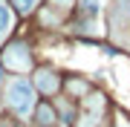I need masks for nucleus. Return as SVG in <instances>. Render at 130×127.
Segmentation results:
<instances>
[{"label": "nucleus", "instance_id": "f257e3e1", "mask_svg": "<svg viewBox=\"0 0 130 127\" xmlns=\"http://www.w3.org/2000/svg\"><path fill=\"white\" fill-rule=\"evenodd\" d=\"M6 104L14 110L18 118H29V113L35 110V87L26 78H12L6 84Z\"/></svg>", "mask_w": 130, "mask_h": 127}, {"label": "nucleus", "instance_id": "f03ea898", "mask_svg": "<svg viewBox=\"0 0 130 127\" xmlns=\"http://www.w3.org/2000/svg\"><path fill=\"white\" fill-rule=\"evenodd\" d=\"M3 64L9 66V69H14V72H29L32 55H29V49L23 43H12V46H6V52H3Z\"/></svg>", "mask_w": 130, "mask_h": 127}, {"label": "nucleus", "instance_id": "7ed1b4c3", "mask_svg": "<svg viewBox=\"0 0 130 127\" xmlns=\"http://www.w3.org/2000/svg\"><path fill=\"white\" fill-rule=\"evenodd\" d=\"M104 110V98L101 95H90L84 101V116H81V127H95V116H101Z\"/></svg>", "mask_w": 130, "mask_h": 127}, {"label": "nucleus", "instance_id": "20e7f679", "mask_svg": "<svg viewBox=\"0 0 130 127\" xmlns=\"http://www.w3.org/2000/svg\"><path fill=\"white\" fill-rule=\"evenodd\" d=\"M35 84H38V89H41L43 95H52V93L58 89V75H55L52 69H38Z\"/></svg>", "mask_w": 130, "mask_h": 127}, {"label": "nucleus", "instance_id": "39448f33", "mask_svg": "<svg viewBox=\"0 0 130 127\" xmlns=\"http://www.w3.org/2000/svg\"><path fill=\"white\" fill-rule=\"evenodd\" d=\"M12 26H14V14H12L9 6H6V0H0V41L12 32Z\"/></svg>", "mask_w": 130, "mask_h": 127}, {"label": "nucleus", "instance_id": "423d86ee", "mask_svg": "<svg viewBox=\"0 0 130 127\" xmlns=\"http://www.w3.org/2000/svg\"><path fill=\"white\" fill-rule=\"evenodd\" d=\"M35 118H38V124H41V127H52V124H55V110H52L49 104H41Z\"/></svg>", "mask_w": 130, "mask_h": 127}, {"label": "nucleus", "instance_id": "0eeeda50", "mask_svg": "<svg viewBox=\"0 0 130 127\" xmlns=\"http://www.w3.org/2000/svg\"><path fill=\"white\" fill-rule=\"evenodd\" d=\"M38 3H41V0H12V6H14L20 14H32V12L38 9Z\"/></svg>", "mask_w": 130, "mask_h": 127}, {"label": "nucleus", "instance_id": "6e6552de", "mask_svg": "<svg viewBox=\"0 0 130 127\" xmlns=\"http://www.w3.org/2000/svg\"><path fill=\"white\" fill-rule=\"evenodd\" d=\"M98 6H101V0H81V12L84 14H95Z\"/></svg>", "mask_w": 130, "mask_h": 127}, {"label": "nucleus", "instance_id": "1a4fd4ad", "mask_svg": "<svg viewBox=\"0 0 130 127\" xmlns=\"http://www.w3.org/2000/svg\"><path fill=\"white\" fill-rule=\"evenodd\" d=\"M58 3H70V0H58Z\"/></svg>", "mask_w": 130, "mask_h": 127}, {"label": "nucleus", "instance_id": "9d476101", "mask_svg": "<svg viewBox=\"0 0 130 127\" xmlns=\"http://www.w3.org/2000/svg\"><path fill=\"white\" fill-rule=\"evenodd\" d=\"M0 127H6V124H0Z\"/></svg>", "mask_w": 130, "mask_h": 127}]
</instances>
